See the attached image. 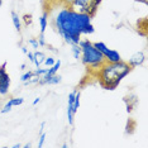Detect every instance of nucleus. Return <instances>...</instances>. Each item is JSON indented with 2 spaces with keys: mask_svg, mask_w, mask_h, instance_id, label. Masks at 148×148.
Listing matches in <instances>:
<instances>
[{
  "mask_svg": "<svg viewBox=\"0 0 148 148\" xmlns=\"http://www.w3.org/2000/svg\"><path fill=\"white\" fill-rule=\"evenodd\" d=\"M3 5V0H0V6H1Z\"/></svg>",
  "mask_w": 148,
  "mask_h": 148,
  "instance_id": "nucleus-32",
  "label": "nucleus"
},
{
  "mask_svg": "<svg viewBox=\"0 0 148 148\" xmlns=\"http://www.w3.org/2000/svg\"><path fill=\"white\" fill-rule=\"evenodd\" d=\"M94 46L101 52V55L104 56L106 62H119L122 61V56L119 55V52L115 51V49H110L104 42H95Z\"/></svg>",
  "mask_w": 148,
  "mask_h": 148,
  "instance_id": "nucleus-5",
  "label": "nucleus"
},
{
  "mask_svg": "<svg viewBox=\"0 0 148 148\" xmlns=\"http://www.w3.org/2000/svg\"><path fill=\"white\" fill-rule=\"evenodd\" d=\"M53 24L57 33L70 46L79 43L82 36H89L95 32L91 15L75 12L67 6H62L57 12L53 18Z\"/></svg>",
  "mask_w": 148,
  "mask_h": 148,
  "instance_id": "nucleus-1",
  "label": "nucleus"
},
{
  "mask_svg": "<svg viewBox=\"0 0 148 148\" xmlns=\"http://www.w3.org/2000/svg\"><path fill=\"white\" fill-rule=\"evenodd\" d=\"M136 1H137V3H139V4L142 3V4H144V5H147V4H148V0H136Z\"/></svg>",
  "mask_w": 148,
  "mask_h": 148,
  "instance_id": "nucleus-27",
  "label": "nucleus"
},
{
  "mask_svg": "<svg viewBox=\"0 0 148 148\" xmlns=\"http://www.w3.org/2000/svg\"><path fill=\"white\" fill-rule=\"evenodd\" d=\"M79 46L81 47V61L91 72H95L97 69H100L104 63L105 58L101 55V52L94 46L92 42H90L87 38L80 39Z\"/></svg>",
  "mask_w": 148,
  "mask_h": 148,
  "instance_id": "nucleus-3",
  "label": "nucleus"
},
{
  "mask_svg": "<svg viewBox=\"0 0 148 148\" xmlns=\"http://www.w3.org/2000/svg\"><path fill=\"white\" fill-rule=\"evenodd\" d=\"M62 147H63V148H66V147H69V144H67V143H63V144H62Z\"/></svg>",
  "mask_w": 148,
  "mask_h": 148,
  "instance_id": "nucleus-31",
  "label": "nucleus"
},
{
  "mask_svg": "<svg viewBox=\"0 0 148 148\" xmlns=\"http://www.w3.org/2000/svg\"><path fill=\"white\" fill-rule=\"evenodd\" d=\"M28 45L32 47L34 51H37V49H39V45H38V41H37V38H31L28 39Z\"/></svg>",
  "mask_w": 148,
  "mask_h": 148,
  "instance_id": "nucleus-19",
  "label": "nucleus"
},
{
  "mask_svg": "<svg viewBox=\"0 0 148 148\" xmlns=\"http://www.w3.org/2000/svg\"><path fill=\"white\" fill-rule=\"evenodd\" d=\"M43 4H45L46 6H51L53 3H57V0H42Z\"/></svg>",
  "mask_w": 148,
  "mask_h": 148,
  "instance_id": "nucleus-24",
  "label": "nucleus"
},
{
  "mask_svg": "<svg viewBox=\"0 0 148 148\" xmlns=\"http://www.w3.org/2000/svg\"><path fill=\"white\" fill-rule=\"evenodd\" d=\"M27 57H28V60H29V62H31V63L34 62V52L28 51V52H27Z\"/></svg>",
  "mask_w": 148,
  "mask_h": 148,
  "instance_id": "nucleus-23",
  "label": "nucleus"
},
{
  "mask_svg": "<svg viewBox=\"0 0 148 148\" xmlns=\"http://www.w3.org/2000/svg\"><path fill=\"white\" fill-rule=\"evenodd\" d=\"M144 61H146V55H144V52H137L129 58L128 63H129V66L132 67V69H136V67L142 66Z\"/></svg>",
  "mask_w": 148,
  "mask_h": 148,
  "instance_id": "nucleus-11",
  "label": "nucleus"
},
{
  "mask_svg": "<svg viewBox=\"0 0 148 148\" xmlns=\"http://www.w3.org/2000/svg\"><path fill=\"white\" fill-rule=\"evenodd\" d=\"M23 103H24V99H23V97H10V99H9L8 101L4 104V106L0 109V113H1V114H6V113L12 112L13 108L22 105Z\"/></svg>",
  "mask_w": 148,
  "mask_h": 148,
  "instance_id": "nucleus-8",
  "label": "nucleus"
},
{
  "mask_svg": "<svg viewBox=\"0 0 148 148\" xmlns=\"http://www.w3.org/2000/svg\"><path fill=\"white\" fill-rule=\"evenodd\" d=\"M41 103V97H36L34 100H33V105H37V104Z\"/></svg>",
  "mask_w": 148,
  "mask_h": 148,
  "instance_id": "nucleus-26",
  "label": "nucleus"
},
{
  "mask_svg": "<svg viewBox=\"0 0 148 148\" xmlns=\"http://www.w3.org/2000/svg\"><path fill=\"white\" fill-rule=\"evenodd\" d=\"M71 53H72L73 58H75L76 61H80V60H81V47L79 46V43L71 45Z\"/></svg>",
  "mask_w": 148,
  "mask_h": 148,
  "instance_id": "nucleus-16",
  "label": "nucleus"
},
{
  "mask_svg": "<svg viewBox=\"0 0 148 148\" xmlns=\"http://www.w3.org/2000/svg\"><path fill=\"white\" fill-rule=\"evenodd\" d=\"M60 69H61V60H56V62L53 63L51 67H48V70H47V72L45 73V75H48V76L56 75V73H58Z\"/></svg>",
  "mask_w": 148,
  "mask_h": 148,
  "instance_id": "nucleus-15",
  "label": "nucleus"
},
{
  "mask_svg": "<svg viewBox=\"0 0 148 148\" xmlns=\"http://www.w3.org/2000/svg\"><path fill=\"white\" fill-rule=\"evenodd\" d=\"M46 138H47V133L46 132H42L39 134V140H38V147L42 148L45 146V142H46Z\"/></svg>",
  "mask_w": 148,
  "mask_h": 148,
  "instance_id": "nucleus-20",
  "label": "nucleus"
},
{
  "mask_svg": "<svg viewBox=\"0 0 148 148\" xmlns=\"http://www.w3.org/2000/svg\"><path fill=\"white\" fill-rule=\"evenodd\" d=\"M23 146L22 144H19V143H16V144H14V146H13V148H22Z\"/></svg>",
  "mask_w": 148,
  "mask_h": 148,
  "instance_id": "nucleus-29",
  "label": "nucleus"
},
{
  "mask_svg": "<svg viewBox=\"0 0 148 148\" xmlns=\"http://www.w3.org/2000/svg\"><path fill=\"white\" fill-rule=\"evenodd\" d=\"M55 62H56V60L53 58V57H51V56H49V57H47V56H46L45 61H43V65H45L46 67H51V66H52Z\"/></svg>",
  "mask_w": 148,
  "mask_h": 148,
  "instance_id": "nucleus-21",
  "label": "nucleus"
},
{
  "mask_svg": "<svg viewBox=\"0 0 148 148\" xmlns=\"http://www.w3.org/2000/svg\"><path fill=\"white\" fill-rule=\"evenodd\" d=\"M77 90H73L69 94V99H67V122H69V125H73L75 123V115L76 112L73 109V99H75V94Z\"/></svg>",
  "mask_w": 148,
  "mask_h": 148,
  "instance_id": "nucleus-7",
  "label": "nucleus"
},
{
  "mask_svg": "<svg viewBox=\"0 0 148 148\" xmlns=\"http://www.w3.org/2000/svg\"><path fill=\"white\" fill-rule=\"evenodd\" d=\"M45 58H46L45 53L42 51H39V49H37V51H34V62H33V65H36V67L38 69V67H41L43 65Z\"/></svg>",
  "mask_w": 148,
  "mask_h": 148,
  "instance_id": "nucleus-14",
  "label": "nucleus"
},
{
  "mask_svg": "<svg viewBox=\"0 0 148 148\" xmlns=\"http://www.w3.org/2000/svg\"><path fill=\"white\" fill-rule=\"evenodd\" d=\"M10 15H12V22H13V25H14L15 31L18 33H21L22 32V19H21V16H19L18 13L14 12V10L10 13Z\"/></svg>",
  "mask_w": 148,
  "mask_h": 148,
  "instance_id": "nucleus-12",
  "label": "nucleus"
},
{
  "mask_svg": "<svg viewBox=\"0 0 148 148\" xmlns=\"http://www.w3.org/2000/svg\"><path fill=\"white\" fill-rule=\"evenodd\" d=\"M22 21H23V23H24V25H32V23H33V16H32V14H24L23 15V18H21Z\"/></svg>",
  "mask_w": 148,
  "mask_h": 148,
  "instance_id": "nucleus-18",
  "label": "nucleus"
},
{
  "mask_svg": "<svg viewBox=\"0 0 148 148\" xmlns=\"http://www.w3.org/2000/svg\"><path fill=\"white\" fill-rule=\"evenodd\" d=\"M61 81H62V77H61V75H58V73H56V75H52V76L43 75L37 85H39V86H45V85H58Z\"/></svg>",
  "mask_w": 148,
  "mask_h": 148,
  "instance_id": "nucleus-9",
  "label": "nucleus"
},
{
  "mask_svg": "<svg viewBox=\"0 0 148 148\" xmlns=\"http://www.w3.org/2000/svg\"><path fill=\"white\" fill-rule=\"evenodd\" d=\"M34 76V71H32V70H28L27 72H24L23 75L21 76V81L24 84V85H27L29 81H31V79Z\"/></svg>",
  "mask_w": 148,
  "mask_h": 148,
  "instance_id": "nucleus-17",
  "label": "nucleus"
},
{
  "mask_svg": "<svg viewBox=\"0 0 148 148\" xmlns=\"http://www.w3.org/2000/svg\"><path fill=\"white\" fill-rule=\"evenodd\" d=\"M10 89V76L6 71V62H3L0 66V96H5L9 94Z\"/></svg>",
  "mask_w": 148,
  "mask_h": 148,
  "instance_id": "nucleus-6",
  "label": "nucleus"
},
{
  "mask_svg": "<svg viewBox=\"0 0 148 148\" xmlns=\"http://www.w3.org/2000/svg\"><path fill=\"white\" fill-rule=\"evenodd\" d=\"M21 48H22V52H23V53H24V55H27V52H28V49H27V48H25V47H24V46H22V47H21Z\"/></svg>",
  "mask_w": 148,
  "mask_h": 148,
  "instance_id": "nucleus-28",
  "label": "nucleus"
},
{
  "mask_svg": "<svg viewBox=\"0 0 148 148\" xmlns=\"http://www.w3.org/2000/svg\"><path fill=\"white\" fill-rule=\"evenodd\" d=\"M132 70L133 69L129 66V63L122 60L119 62H105L94 73L103 89L115 90L124 77L132 72Z\"/></svg>",
  "mask_w": 148,
  "mask_h": 148,
  "instance_id": "nucleus-2",
  "label": "nucleus"
},
{
  "mask_svg": "<svg viewBox=\"0 0 148 148\" xmlns=\"http://www.w3.org/2000/svg\"><path fill=\"white\" fill-rule=\"evenodd\" d=\"M31 146H32V144H31V143H27V144H25V146H23V147H24V148H29V147H31Z\"/></svg>",
  "mask_w": 148,
  "mask_h": 148,
  "instance_id": "nucleus-30",
  "label": "nucleus"
},
{
  "mask_svg": "<svg viewBox=\"0 0 148 148\" xmlns=\"http://www.w3.org/2000/svg\"><path fill=\"white\" fill-rule=\"evenodd\" d=\"M123 101L125 104V108H127V113L130 114L134 110V108L138 105V103H139V99H138V96L136 94H128L123 97Z\"/></svg>",
  "mask_w": 148,
  "mask_h": 148,
  "instance_id": "nucleus-10",
  "label": "nucleus"
},
{
  "mask_svg": "<svg viewBox=\"0 0 148 148\" xmlns=\"http://www.w3.org/2000/svg\"><path fill=\"white\" fill-rule=\"evenodd\" d=\"M48 10H45L43 14L41 15V18L38 19L39 22V29H41V33H45L47 29V25H48Z\"/></svg>",
  "mask_w": 148,
  "mask_h": 148,
  "instance_id": "nucleus-13",
  "label": "nucleus"
},
{
  "mask_svg": "<svg viewBox=\"0 0 148 148\" xmlns=\"http://www.w3.org/2000/svg\"><path fill=\"white\" fill-rule=\"evenodd\" d=\"M45 127H46V122H42L41 123V128H39V134L42 132H45Z\"/></svg>",
  "mask_w": 148,
  "mask_h": 148,
  "instance_id": "nucleus-25",
  "label": "nucleus"
},
{
  "mask_svg": "<svg viewBox=\"0 0 148 148\" xmlns=\"http://www.w3.org/2000/svg\"><path fill=\"white\" fill-rule=\"evenodd\" d=\"M57 3L75 12L86 13V14L94 16L99 5L101 4V0H57Z\"/></svg>",
  "mask_w": 148,
  "mask_h": 148,
  "instance_id": "nucleus-4",
  "label": "nucleus"
},
{
  "mask_svg": "<svg viewBox=\"0 0 148 148\" xmlns=\"http://www.w3.org/2000/svg\"><path fill=\"white\" fill-rule=\"evenodd\" d=\"M37 41H38L39 47H46L47 46V42H46V38H45V33H41V34L38 36V38H37Z\"/></svg>",
  "mask_w": 148,
  "mask_h": 148,
  "instance_id": "nucleus-22",
  "label": "nucleus"
}]
</instances>
